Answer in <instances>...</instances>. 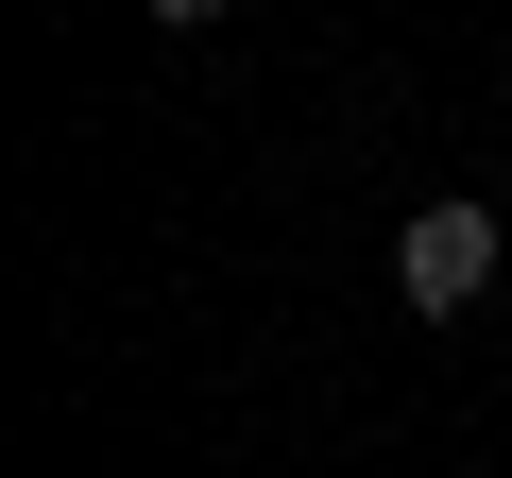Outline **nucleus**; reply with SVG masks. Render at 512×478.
<instances>
[{
	"label": "nucleus",
	"mask_w": 512,
	"mask_h": 478,
	"mask_svg": "<svg viewBox=\"0 0 512 478\" xmlns=\"http://www.w3.org/2000/svg\"><path fill=\"white\" fill-rule=\"evenodd\" d=\"M137 18H154V35H205V18H239V0H137Z\"/></svg>",
	"instance_id": "f03ea898"
},
{
	"label": "nucleus",
	"mask_w": 512,
	"mask_h": 478,
	"mask_svg": "<svg viewBox=\"0 0 512 478\" xmlns=\"http://www.w3.org/2000/svg\"><path fill=\"white\" fill-rule=\"evenodd\" d=\"M512 274V222L478 205V188H444V205H410V239H393V291L427 308V325H461L478 291Z\"/></svg>",
	"instance_id": "f257e3e1"
}]
</instances>
